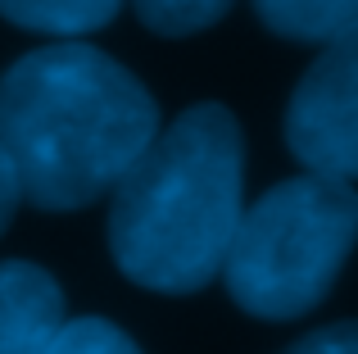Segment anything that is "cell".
<instances>
[{
	"instance_id": "obj_1",
	"label": "cell",
	"mask_w": 358,
	"mask_h": 354,
	"mask_svg": "<svg viewBox=\"0 0 358 354\" xmlns=\"http://www.w3.org/2000/svg\"><path fill=\"white\" fill-rule=\"evenodd\" d=\"M159 132L136 73L87 41L27 50L0 78V150L36 209H87L118 186Z\"/></svg>"
},
{
	"instance_id": "obj_2",
	"label": "cell",
	"mask_w": 358,
	"mask_h": 354,
	"mask_svg": "<svg viewBox=\"0 0 358 354\" xmlns=\"http://www.w3.org/2000/svg\"><path fill=\"white\" fill-rule=\"evenodd\" d=\"M245 141L231 109L191 105L109 191V250L136 286L191 295L222 277L245 213Z\"/></svg>"
},
{
	"instance_id": "obj_3",
	"label": "cell",
	"mask_w": 358,
	"mask_h": 354,
	"mask_svg": "<svg viewBox=\"0 0 358 354\" xmlns=\"http://www.w3.org/2000/svg\"><path fill=\"white\" fill-rule=\"evenodd\" d=\"M354 246V182L304 173L272 186L241 213V227L222 259V277L231 300L254 318H299L331 295Z\"/></svg>"
},
{
	"instance_id": "obj_4",
	"label": "cell",
	"mask_w": 358,
	"mask_h": 354,
	"mask_svg": "<svg viewBox=\"0 0 358 354\" xmlns=\"http://www.w3.org/2000/svg\"><path fill=\"white\" fill-rule=\"evenodd\" d=\"M286 141L308 173L358 182V23L322 41L286 109Z\"/></svg>"
},
{
	"instance_id": "obj_5",
	"label": "cell",
	"mask_w": 358,
	"mask_h": 354,
	"mask_svg": "<svg viewBox=\"0 0 358 354\" xmlns=\"http://www.w3.org/2000/svg\"><path fill=\"white\" fill-rule=\"evenodd\" d=\"M64 327V291L27 259L0 264V354H41Z\"/></svg>"
},
{
	"instance_id": "obj_6",
	"label": "cell",
	"mask_w": 358,
	"mask_h": 354,
	"mask_svg": "<svg viewBox=\"0 0 358 354\" xmlns=\"http://www.w3.org/2000/svg\"><path fill=\"white\" fill-rule=\"evenodd\" d=\"M122 9V0H0V14L14 27L27 32H45V36H87L96 27L114 23Z\"/></svg>"
},
{
	"instance_id": "obj_7",
	"label": "cell",
	"mask_w": 358,
	"mask_h": 354,
	"mask_svg": "<svg viewBox=\"0 0 358 354\" xmlns=\"http://www.w3.org/2000/svg\"><path fill=\"white\" fill-rule=\"evenodd\" d=\"M259 18L290 41H331L358 23V0H254Z\"/></svg>"
},
{
	"instance_id": "obj_8",
	"label": "cell",
	"mask_w": 358,
	"mask_h": 354,
	"mask_svg": "<svg viewBox=\"0 0 358 354\" xmlns=\"http://www.w3.org/2000/svg\"><path fill=\"white\" fill-rule=\"evenodd\" d=\"M236 0H131V9L141 14V23L159 36H191L213 27Z\"/></svg>"
},
{
	"instance_id": "obj_9",
	"label": "cell",
	"mask_w": 358,
	"mask_h": 354,
	"mask_svg": "<svg viewBox=\"0 0 358 354\" xmlns=\"http://www.w3.org/2000/svg\"><path fill=\"white\" fill-rule=\"evenodd\" d=\"M41 354H141L136 341L105 318H64V327L41 346Z\"/></svg>"
},
{
	"instance_id": "obj_10",
	"label": "cell",
	"mask_w": 358,
	"mask_h": 354,
	"mask_svg": "<svg viewBox=\"0 0 358 354\" xmlns=\"http://www.w3.org/2000/svg\"><path fill=\"white\" fill-rule=\"evenodd\" d=\"M286 354H358V323H331V327L308 332Z\"/></svg>"
},
{
	"instance_id": "obj_11",
	"label": "cell",
	"mask_w": 358,
	"mask_h": 354,
	"mask_svg": "<svg viewBox=\"0 0 358 354\" xmlns=\"http://www.w3.org/2000/svg\"><path fill=\"white\" fill-rule=\"evenodd\" d=\"M23 204V186H18L14 177V164H9V155L0 150V232L14 222V209Z\"/></svg>"
}]
</instances>
